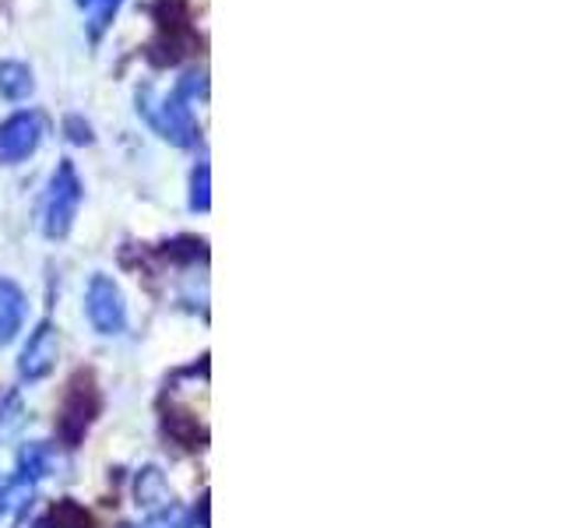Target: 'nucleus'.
I'll return each mask as SVG.
<instances>
[{"mask_svg": "<svg viewBox=\"0 0 563 528\" xmlns=\"http://www.w3.org/2000/svg\"><path fill=\"white\" fill-rule=\"evenodd\" d=\"M208 92V78L201 70H190L169 96H155V88L145 85L137 88V113L148 120V128H155L158 138H166L169 145H180V148H190L194 141H198V123H194V113H190V99H198Z\"/></svg>", "mask_w": 563, "mask_h": 528, "instance_id": "obj_1", "label": "nucleus"}, {"mask_svg": "<svg viewBox=\"0 0 563 528\" xmlns=\"http://www.w3.org/2000/svg\"><path fill=\"white\" fill-rule=\"evenodd\" d=\"M78 205H81V180L78 169L60 158L57 169L49 176V194L43 205V233L49 240H60L70 233V226L78 219Z\"/></svg>", "mask_w": 563, "mask_h": 528, "instance_id": "obj_2", "label": "nucleus"}, {"mask_svg": "<svg viewBox=\"0 0 563 528\" xmlns=\"http://www.w3.org/2000/svg\"><path fill=\"white\" fill-rule=\"evenodd\" d=\"M85 314L99 334H120L128 328V307H123V293L110 275H92L85 293Z\"/></svg>", "mask_w": 563, "mask_h": 528, "instance_id": "obj_3", "label": "nucleus"}, {"mask_svg": "<svg viewBox=\"0 0 563 528\" xmlns=\"http://www.w3.org/2000/svg\"><path fill=\"white\" fill-rule=\"evenodd\" d=\"M43 141L40 113H14L0 123V163H22Z\"/></svg>", "mask_w": 563, "mask_h": 528, "instance_id": "obj_4", "label": "nucleus"}, {"mask_svg": "<svg viewBox=\"0 0 563 528\" xmlns=\"http://www.w3.org/2000/svg\"><path fill=\"white\" fill-rule=\"evenodd\" d=\"M57 352H60V342H57V328L49 321H43L29 334V342L22 349V360H18V374L25 381H40L46 377L53 366H57Z\"/></svg>", "mask_w": 563, "mask_h": 528, "instance_id": "obj_5", "label": "nucleus"}, {"mask_svg": "<svg viewBox=\"0 0 563 528\" xmlns=\"http://www.w3.org/2000/svg\"><path fill=\"white\" fill-rule=\"evenodd\" d=\"M32 497H35V480L25 472L11 475V480L0 486V528H14L29 515L32 507Z\"/></svg>", "mask_w": 563, "mask_h": 528, "instance_id": "obj_6", "label": "nucleus"}, {"mask_svg": "<svg viewBox=\"0 0 563 528\" xmlns=\"http://www.w3.org/2000/svg\"><path fill=\"white\" fill-rule=\"evenodd\" d=\"M25 321V293L11 278H0V345H8Z\"/></svg>", "mask_w": 563, "mask_h": 528, "instance_id": "obj_7", "label": "nucleus"}, {"mask_svg": "<svg viewBox=\"0 0 563 528\" xmlns=\"http://www.w3.org/2000/svg\"><path fill=\"white\" fill-rule=\"evenodd\" d=\"M134 493H137V504L148 507V510H163L169 507V486H166V475L158 469H145L137 475L134 483Z\"/></svg>", "mask_w": 563, "mask_h": 528, "instance_id": "obj_8", "label": "nucleus"}, {"mask_svg": "<svg viewBox=\"0 0 563 528\" xmlns=\"http://www.w3.org/2000/svg\"><path fill=\"white\" fill-rule=\"evenodd\" d=\"M35 88L32 70L18 61H0V96L4 99H29V92Z\"/></svg>", "mask_w": 563, "mask_h": 528, "instance_id": "obj_9", "label": "nucleus"}, {"mask_svg": "<svg viewBox=\"0 0 563 528\" xmlns=\"http://www.w3.org/2000/svg\"><path fill=\"white\" fill-rule=\"evenodd\" d=\"M120 4H123V0H78V8H85V14H88V22H85L88 25V40H99V35L110 29Z\"/></svg>", "mask_w": 563, "mask_h": 528, "instance_id": "obj_10", "label": "nucleus"}, {"mask_svg": "<svg viewBox=\"0 0 563 528\" xmlns=\"http://www.w3.org/2000/svg\"><path fill=\"white\" fill-rule=\"evenodd\" d=\"M190 208L194 211L211 208V169H208V163H201L190 176Z\"/></svg>", "mask_w": 563, "mask_h": 528, "instance_id": "obj_11", "label": "nucleus"}, {"mask_svg": "<svg viewBox=\"0 0 563 528\" xmlns=\"http://www.w3.org/2000/svg\"><path fill=\"white\" fill-rule=\"evenodd\" d=\"M64 131H67V141H75V145H88V141H92V128H88L81 117H67Z\"/></svg>", "mask_w": 563, "mask_h": 528, "instance_id": "obj_12", "label": "nucleus"}, {"mask_svg": "<svg viewBox=\"0 0 563 528\" xmlns=\"http://www.w3.org/2000/svg\"><path fill=\"white\" fill-rule=\"evenodd\" d=\"M134 528H176V518L169 515V510H158V515H152L145 525H134Z\"/></svg>", "mask_w": 563, "mask_h": 528, "instance_id": "obj_13", "label": "nucleus"}]
</instances>
